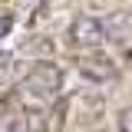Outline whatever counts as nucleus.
<instances>
[{"label":"nucleus","mask_w":132,"mask_h":132,"mask_svg":"<svg viewBox=\"0 0 132 132\" xmlns=\"http://www.w3.org/2000/svg\"><path fill=\"white\" fill-rule=\"evenodd\" d=\"M63 89V69L56 63H40L33 66L30 73L20 82V93L27 99H36V102H46V99H56V93Z\"/></svg>","instance_id":"1"},{"label":"nucleus","mask_w":132,"mask_h":132,"mask_svg":"<svg viewBox=\"0 0 132 132\" xmlns=\"http://www.w3.org/2000/svg\"><path fill=\"white\" fill-rule=\"evenodd\" d=\"M66 40L79 50H96L109 40V33H106V23L99 16H76L66 30Z\"/></svg>","instance_id":"2"},{"label":"nucleus","mask_w":132,"mask_h":132,"mask_svg":"<svg viewBox=\"0 0 132 132\" xmlns=\"http://www.w3.org/2000/svg\"><path fill=\"white\" fill-rule=\"evenodd\" d=\"M79 73L82 76H89V79L96 82H106V79H116V63L112 60H106V56H82L79 60Z\"/></svg>","instance_id":"3"},{"label":"nucleus","mask_w":132,"mask_h":132,"mask_svg":"<svg viewBox=\"0 0 132 132\" xmlns=\"http://www.w3.org/2000/svg\"><path fill=\"white\" fill-rule=\"evenodd\" d=\"M116 122H119V132H132V106H126Z\"/></svg>","instance_id":"4"},{"label":"nucleus","mask_w":132,"mask_h":132,"mask_svg":"<svg viewBox=\"0 0 132 132\" xmlns=\"http://www.w3.org/2000/svg\"><path fill=\"white\" fill-rule=\"evenodd\" d=\"M10 27H13V16H10V13H0V40L10 33Z\"/></svg>","instance_id":"5"}]
</instances>
